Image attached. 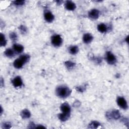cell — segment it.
<instances>
[{
    "label": "cell",
    "mask_w": 129,
    "mask_h": 129,
    "mask_svg": "<svg viewBox=\"0 0 129 129\" xmlns=\"http://www.w3.org/2000/svg\"><path fill=\"white\" fill-rule=\"evenodd\" d=\"M71 90L65 86H61L56 89L57 95L61 98H66L70 95Z\"/></svg>",
    "instance_id": "obj_1"
},
{
    "label": "cell",
    "mask_w": 129,
    "mask_h": 129,
    "mask_svg": "<svg viewBox=\"0 0 129 129\" xmlns=\"http://www.w3.org/2000/svg\"><path fill=\"white\" fill-rule=\"evenodd\" d=\"M62 38L59 35H54L51 37V43L55 47H58L61 46L62 44Z\"/></svg>",
    "instance_id": "obj_2"
},
{
    "label": "cell",
    "mask_w": 129,
    "mask_h": 129,
    "mask_svg": "<svg viewBox=\"0 0 129 129\" xmlns=\"http://www.w3.org/2000/svg\"><path fill=\"white\" fill-rule=\"evenodd\" d=\"M106 59L107 63L110 65H114L117 62V59L114 54L111 53L110 51H107L106 53Z\"/></svg>",
    "instance_id": "obj_3"
},
{
    "label": "cell",
    "mask_w": 129,
    "mask_h": 129,
    "mask_svg": "<svg viewBox=\"0 0 129 129\" xmlns=\"http://www.w3.org/2000/svg\"><path fill=\"white\" fill-rule=\"evenodd\" d=\"M117 103L118 106L124 109H127L128 107L126 99L123 97H118L117 98Z\"/></svg>",
    "instance_id": "obj_4"
},
{
    "label": "cell",
    "mask_w": 129,
    "mask_h": 129,
    "mask_svg": "<svg viewBox=\"0 0 129 129\" xmlns=\"http://www.w3.org/2000/svg\"><path fill=\"white\" fill-rule=\"evenodd\" d=\"M61 109L62 111L63 114L70 115L71 108L69 105L67 104V103H64V104L62 105L61 106Z\"/></svg>",
    "instance_id": "obj_5"
},
{
    "label": "cell",
    "mask_w": 129,
    "mask_h": 129,
    "mask_svg": "<svg viewBox=\"0 0 129 129\" xmlns=\"http://www.w3.org/2000/svg\"><path fill=\"white\" fill-rule=\"evenodd\" d=\"M88 16L92 19H97L99 16V11L96 9H93L88 13Z\"/></svg>",
    "instance_id": "obj_6"
},
{
    "label": "cell",
    "mask_w": 129,
    "mask_h": 129,
    "mask_svg": "<svg viewBox=\"0 0 129 129\" xmlns=\"http://www.w3.org/2000/svg\"><path fill=\"white\" fill-rule=\"evenodd\" d=\"M106 116L109 118H114L115 119H117L120 117V114L118 110H114L111 111V113H107Z\"/></svg>",
    "instance_id": "obj_7"
},
{
    "label": "cell",
    "mask_w": 129,
    "mask_h": 129,
    "mask_svg": "<svg viewBox=\"0 0 129 129\" xmlns=\"http://www.w3.org/2000/svg\"><path fill=\"white\" fill-rule=\"evenodd\" d=\"M65 7L68 10L74 11L76 8V6L74 2L71 1H68L66 2Z\"/></svg>",
    "instance_id": "obj_8"
},
{
    "label": "cell",
    "mask_w": 129,
    "mask_h": 129,
    "mask_svg": "<svg viewBox=\"0 0 129 129\" xmlns=\"http://www.w3.org/2000/svg\"><path fill=\"white\" fill-rule=\"evenodd\" d=\"M12 83L15 87H20L22 85V81L19 76H17L13 80Z\"/></svg>",
    "instance_id": "obj_9"
},
{
    "label": "cell",
    "mask_w": 129,
    "mask_h": 129,
    "mask_svg": "<svg viewBox=\"0 0 129 129\" xmlns=\"http://www.w3.org/2000/svg\"><path fill=\"white\" fill-rule=\"evenodd\" d=\"M24 64V63L23 62V61L19 58L15 60L14 62L13 65L15 68L20 69L23 67Z\"/></svg>",
    "instance_id": "obj_10"
},
{
    "label": "cell",
    "mask_w": 129,
    "mask_h": 129,
    "mask_svg": "<svg viewBox=\"0 0 129 129\" xmlns=\"http://www.w3.org/2000/svg\"><path fill=\"white\" fill-rule=\"evenodd\" d=\"M45 18L48 22H51L54 19V16L51 12L47 11L45 13Z\"/></svg>",
    "instance_id": "obj_11"
},
{
    "label": "cell",
    "mask_w": 129,
    "mask_h": 129,
    "mask_svg": "<svg viewBox=\"0 0 129 129\" xmlns=\"http://www.w3.org/2000/svg\"><path fill=\"white\" fill-rule=\"evenodd\" d=\"M93 39V36L89 33H86L84 35L83 37V40L85 44H89Z\"/></svg>",
    "instance_id": "obj_12"
},
{
    "label": "cell",
    "mask_w": 129,
    "mask_h": 129,
    "mask_svg": "<svg viewBox=\"0 0 129 129\" xmlns=\"http://www.w3.org/2000/svg\"><path fill=\"white\" fill-rule=\"evenodd\" d=\"M13 49L15 50V52L18 54H19V53H21L23 51L24 47L22 45L18 44H14L13 45Z\"/></svg>",
    "instance_id": "obj_13"
},
{
    "label": "cell",
    "mask_w": 129,
    "mask_h": 129,
    "mask_svg": "<svg viewBox=\"0 0 129 129\" xmlns=\"http://www.w3.org/2000/svg\"><path fill=\"white\" fill-rule=\"evenodd\" d=\"M97 29L99 32L101 33H105L107 31V28L105 24L101 23L98 25Z\"/></svg>",
    "instance_id": "obj_14"
},
{
    "label": "cell",
    "mask_w": 129,
    "mask_h": 129,
    "mask_svg": "<svg viewBox=\"0 0 129 129\" xmlns=\"http://www.w3.org/2000/svg\"><path fill=\"white\" fill-rule=\"evenodd\" d=\"M21 115L22 117L23 118H28L30 117L31 114L28 110L24 109L21 112Z\"/></svg>",
    "instance_id": "obj_15"
},
{
    "label": "cell",
    "mask_w": 129,
    "mask_h": 129,
    "mask_svg": "<svg viewBox=\"0 0 129 129\" xmlns=\"http://www.w3.org/2000/svg\"><path fill=\"white\" fill-rule=\"evenodd\" d=\"M5 55L7 57L12 58L14 56L15 54H14V51L12 49L8 48L5 51Z\"/></svg>",
    "instance_id": "obj_16"
},
{
    "label": "cell",
    "mask_w": 129,
    "mask_h": 129,
    "mask_svg": "<svg viewBox=\"0 0 129 129\" xmlns=\"http://www.w3.org/2000/svg\"><path fill=\"white\" fill-rule=\"evenodd\" d=\"M79 48L77 46H72L69 48V52L72 55H75L78 52Z\"/></svg>",
    "instance_id": "obj_17"
},
{
    "label": "cell",
    "mask_w": 129,
    "mask_h": 129,
    "mask_svg": "<svg viewBox=\"0 0 129 129\" xmlns=\"http://www.w3.org/2000/svg\"><path fill=\"white\" fill-rule=\"evenodd\" d=\"M70 117V115H67L64 114H61L59 115V119L62 121V122L66 121Z\"/></svg>",
    "instance_id": "obj_18"
},
{
    "label": "cell",
    "mask_w": 129,
    "mask_h": 129,
    "mask_svg": "<svg viewBox=\"0 0 129 129\" xmlns=\"http://www.w3.org/2000/svg\"><path fill=\"white\" fill-rule=\"evenodd\" d=\"M7 41L5 39V36L2 33L1 34V39H0V44L1 47H4L6 45Z\"/></svg>",
    "instance_id": "obj_19"
},
{
    "label": "cell",
    "mask_w": 129,
    "mask_h": 129,
    "mask_svg": "<svg viewBox=\"0 0 129 129\" xmlns=\"http://www.w3.org/2000/svg\"><path fill=\"white\" fill-rule=\"evenodd\" d=\"M19 58L22 60L24 64L27 63L29 59V56L27 55H23L21 56Z\"/></svg>",
    "instance_id": "obj_20"
},
{
    "label": "cell",
    "mask_w": 129,
    "mask_h": 129,
    "mask_svg": "<svg viewBox=\"0 0 129 129\" xmlns=\"http://www.w3.org/2000/svg\"><path fill=\"white\" fill-rule=\"evenodd\" d=\"M65 65L68 69H72L74 67L75 64L71 61H67L65 63Z\"/></svg>",
    "instance_id": "obj_21"
},
{
    "label": "cell",
    "mask_w": 129,
    "mask_h": 129,
    "mask_svg": "<svg viewBox=\"0 0 129 129\" xmlns=\"http://www.w3.org/2000/svg\"><path fill=\"white\" fill-rule=\"evenodd\" d=\"M100 125V124L96 121L92 122L90 124V128H96Z\"/></svg>",
    "instance_id": "obj_22"
},
{
    "label": "cell",
    "mask_w": 129,
    "mask_h": 129,
    "mask_svg": "<svg viewBox=\"0 0 129 129\" xmlns=\"http://www.w3.org/2000/svg\"><path fill=\"white\" fill-rule=\"evenodd\" d=\"M10 37L11 40L13 41H15L17 39V34L14 32H11L10 34Z\"/></svg>",
    "instance_id": "obj_23"
},
{
    "label": "cell",
    "mask_w": 129,
    "mask_h": 129,
    "mask_svg": "<svg viewBox=\"0 0 129 129\" xmlns=\"http://www.w3.org/2000/svg\"><path fill=\"white\" fill-rule=\"evenodd\" d=\"M14 4L16 6H22L24 4V1H15L14 2Z\"/></svg>",
    "instance_id": "obj_24"
},
{
    "label": "cell",
    "mask_w": 129,
    "mask_h": 129,
    "mask_svg": "<svg viewBox=\"0 0 129 129\" xmlns=\"http://www.w3.org/2000/svg\"><path fill=\"white\" fill-rule=\"evenodd\" d=\"M19 29L22 33H26V32H27L26 28L25 26H23V25L21 26Z\"/></svg>",
    "instance_id": "obj_25"
},
{
    "label": "cell",
    "mask_w": 129,
    "mask_h": 129,
    "mask_svg": "<svg viewBox=\"0 0 129 129\" xmlns=\"http://www.w3.org/2000/svg\"><path fill=\"white\" fill-rule=\"evenodd\" d=\"M4 128H6V129H8V128H10V125L8 123H6L4 124Z\"/></svg>",
    "instance_id": "obj_26"
}]
</instances>
